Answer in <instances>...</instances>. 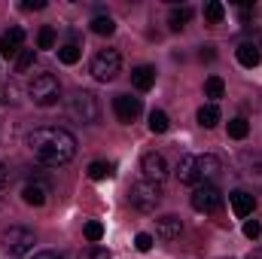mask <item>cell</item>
<instances>
[{
    "mask_svg": "<svg viewBox=\"0 0 262 259\" xmlns=\"http://www.w3.org/2000/svg\"><path fill=\"white\" fill-rule=\"evenodd\" d=\"M6 183H9V168H6V165L0 162V189H3Z\"/></svg>",
    "mask_w": 262,
    "mask_h": 259,
    "instance_id": "e575fe53",
    "label": "cell"
},
{
    "mask_svg": "<svg viewBox=\"0 0 262 259\" xmlns=\"http://www.w3.org/2000/svg\"><path fill=\"white\" fill-rule=\"evenodd\" d=\"M34 244H37V238H34V232L25 229V226H9V229L0 235V250L12 259L28 256V253L34 250Z\"/></svg>",
    "mask_w": 262,
    "mask_h": 259,
    "instance_id": "7a4b0ae2",
    "label": "cell"
},
{
    "mask_svg": "<svg viewBox=\"0 0 262 259\" xmlns=\"http://www.w3.org/2000/svg\"><path fill=\"white\" fill-rule=\"evenodd\" d=\"M34 259H64L61 253H55V250H43V253H37Z\"/></svg>",
    "mask_w": 262,
    "mask_h": 259,
    "instance_id": "d590c367",
    "label": "cell"
},
{
    "mask_svg": "<svg viewBox=\"0 0 262 259\" xmlns=\"http://www.w3.org/2000/svg\"><path fill=\"white\" fill-rule=\"evenodd\" d=\"M70 113H73L79 122H85V125L98 122V101H95V95H92V92H76V95L70 98Z\"/></svg>",
    "mask_w": 262,
    "mask_h": 259,
    "instance_id": "52a82bcc",
    "label": "cell"
},
{
    "mask_svg": "<svg viewBox=\"0 0 262 259\" xmlns=\"http://www.w3.org/2000/svg\"><path fill=\"white\" fill-rule=\"evenodd\" d=\"M180 232H183V223H180V217H174V213H165L162 220H156V235H159L162 241H174V238H180Z\"/></svg>",
    "mask_w": 262,
    "mask_h": 259,
    "instance_id": "7c38bea8",
    "label": "cell"
},
{
    "mask_svg": "<svg viewBox=\"0 0 262 259\" xmlns=\"http://www.w3.org/2000/svg\"><path fill=\"white\" fill-rule=\"evenodd\" d=\"M250 259H262V253H253V256H250Z\"/></svg>",
    "mask_w": 262,
    "mask_h": 259,
    "instance_id": "8d00e7d4",
    "label": "cell"
},
{
    "mask_svg": "<svg viewBox=\"0 0 262 259\" xmlns=\"http://www.w3.org/2000/svg\"><path fill=\"white\" fill-rule=\"evenodd\" d=\"M229 201H232V210H235V217H250L253 213V207H256V198L250 192H244V189H235V192L229 195Z\"/></svg>",
    "mask_w": 262,
    "mask_h": 259,
    "instance_id": "9a60e30c",
    "label": "cell"
},
{
    "mask_svg": "<svg viewBox=\"0 0 262 259\" xmlns=\"http://www.w3.org/2000/svg\"><path fill=\"white\" fill-rule=\"evenodd\" d=\"M21 198H25V204H31V207H43V204H46V198H49V186H46V183H40V180L25 183Z\"/></svg>",
    "mask_w": 262,
    "mask_h": 259,
    "instance_id": "5bb4252c",
    "label": "cell"
},
{
    "mask_svg": "<svg viewBox=\"0 0 262 259\" xmlns=\"http://www.w3.org/2000/svg\"><path fill=\"white\" fill-rule=\"evenodd\" d=\"M247 134H250L247 119H241V116H238V119H232V122H229V137H232V140H244Z\"/></svg>",
    "mask_w": 262,
    "mask_h": 259,
    "instance_id": "484cf974",
    "label": "cell"
},
{
    "mask_svg": "<svg viewBox=\"0 0 262 259\" xmlns=\"http://www.w3.org/2000/svg\"><path fill=\"white\" fill-rule=\"evenodd\" d=\"M89 177H92V180L113 177V162H92V165H89Z\"/></svg>",
    "mask_w": 262,
    "mask_h": 259,
    "instance_id": "603a6c76",
    "label": "cell"
},
{
    "mask_svg": "<svg viewBox=\"0 0 262 259\" xmlns=\"http://www.w3.org/2000/svg\"><path fill=\"white\" fill-rule=\"evenodd\" d=\"M168 125H171V122H168V116H165L162 110H152V113H149V131H152V134H165Z\"/></svg>",
    "mask_w": 262,
    "mask_h": 259,
    "instance_id": "d4e9b609",
    "label": "cell"
},
{
    "mask_svg": "<svg viewBox=\"0 0 262 259\" xmlns=\"http://www.w3.org/2000/svg\"><path fill=\"white\" fill-rule=\"evenodd\" d=\"M226 18V6L220 3V0H210L207 6H204V21H210V25H220Z\"/></svg>",
    "mask_w": 262,
    "mask_h": 259,
    "instance_id": "44dd1931",
    "label": "cell"
},
{
    "mask_svg": "<svg viewBox=\"0 0 262 259\" xmlns=\"http://www.w3.org/2000/svg\"><path fill=\"white\" fill-rule=\"evenodd\" d=\"M28 149L34 153V159L40 165H49V168H61L67 165L73 156H76V137L64 128H34L28 134Z\"/></svg>",
    "mask_w": 262,
    "mask_h": 259,
    "instance_id": "6da1fadb",
    "label": "cell"
},
{
    "mask_svg": "<svg viewBox=\"0 0 262 259\" xmlns=\"http://www.w3.org/2000/svg\"><path fill=\"white\" fill-rule=\"evenodd\" d=\"M85 238H89L92 244H98V241L104 238V226H101L98 220H92V223H85Z\"/></svg>",
    "mask_w": 262,
    "mask_h": 259,
    "instance_id": "f1b7e54d",
    "label": "cell"
},
{
    "mask_svg": "<svg viewBox=\"0 0 262 259\" xmlns=\"http://www.w3.org/2000/svg\"><path fill=\"white\" fill-rule=\"evenodd\" d=\"M189 18H192V6H171V12H168L171 31H183L189 25Z\"/></svg>",
    "mask_w": 262,
    "mask_h": 259,
    "instance_id": "e0dca14e",
    "label": "cell"
},
{
    "mask_svg": "<svg viewBox=\"0 0 262 259\" xmlns=\"http://www.w3.org/2000/svg\"><path fill=\"white\" fill-rule=\"evenodd\" d=\"M198 55H201V61H213V58H216L213 46H201V52H198Z\"/></svg>",
    "mask_w": 262,
    "mask_h": 259,
    "instance_id": "d6a6232c",
    "label": "cell"
},
{
    "mask_svg": "<svg viewBox=\"0 0 262 259\" xmlns=\"http://www.w3.org/2000/svg\"><path fill=\"white\" fill-rule=\"evenodd\" d=\"M28 95H31V101L37 107H55L58 98H61V85H58V79L52 73H37L31 79V85H28Z\"/></svg>",
    "mask_w": 262,
    "mask_h": 259,
    "instance_id": "3957f363",
    "label": "cell"
},
{
    "mask_svg": "<svg viewBox=\"0 0 262 259\" xmlns=\"http://www.w3.org/2000/svg\"><path fill=\"white\" fill-rule=\"evenodd\" d=\"M34 61H37V52H34V49H21L18 58H15V70H18V73H28V70L34 67Z\"/></svg>",
    "mask_w": 262,
    "mask_h": 259,
    "instance_id": "cb8c5ba5",
    "label": "cell"
},
{
    "mask_svg": "<svg viewBox=\"0 0 262 259\" xmlns=\"http://www.w3.org/2000/svg\"><path fill=\"white\" fill-rule=\"evenodd\" d=\"M189 201H192V210H198V213H216L220 204H223V195L213 183H201V186L192 189Z\"/></svg>",
    "mask_w": 262,
    "mask_h": 259,
    "instance_id": "8992f818",
    "label": "cell"
},
{
    "mask_svg": "<svg viewBox=\"0 0 262 259\" xmlns=\"http://www.w3.org/2000/svg\"><path fill=\"white\" fill-rule=\"evenodd\" d=\"M220 122V107L216 104H204L201 110H198V125L201 128H213Z\"/></svg>",
    "mask_w": 262,
    "mask_h": 259,
    "instance_id": "d6986e66",
    "label": "cell"
},
{
    "mask_svg": "<svg viewBox=\"0 0 262 259\" xmlns=\"http://www.w3.org/2000/svg\"><path fill=\"white\" fill-rule=\"evenodd\" d=\"M92 31H95L98 37H110V34L116 31V21H113L110 15H98V18L92 21Z\"/></svg>",
    "mask_w": 262,
    "mask_h": 259,
    "instance_id": "7402d4cb",
    "label": "cell"
},
{
    "mask_svg": "<svg viewBox=\"0 0 262 259\" xmlns=\"http://www.w3.org/2000/svg\"><path fill=\"white\" fill-rule=\"evenodd\" d=\"M21 43H25V31L21 28H9L6 34H0V55L3 58H18Z\"/></svg>",
    "mask_w": 262,
    "mask_h": 259,
    "instance_id": "8fae6325",
    "label": "cell"
},
{
    "mask_svg": "<svg viewBox=\"0 0 262 259\" xmlns=\"http://www.w3.org/2000/svg\"><path fill=\"white\" fill-rule=\"evenodd\" d=\"M58 61H61V64H76V61H79V46H73V43L61 46V49H58Z\"/></svg>",
    "mask_w": 262,
    "mask_h": 259,
    "instance_id": "83f0119b",
    "label": "cell"
},
{
    "mask_svg": "<svg viewBox=\"0 0 262 259\" xmlns=\"http://www.w3.org/2000/svg\"><path fill=\"white\" fill-rule=\"evenodd\" d=\"M131 204L140 210V213H149V210H156L159 207V201H162V186L159 183H149V180H137L134 186H131Z\"/></svg>",
    "mask_w": 262,
    "mask_h": 259,
    "instance_id": "5b68a950",
    "label": "cell"
},
{
    "mask_svg": "<svg viewBox=\"0 0 262 259\" xmlns=\"http://www.w3.org/2000/svg\"><path fill=\"white\" fill-rule=\"evenodd\" d=\"M223 92H226L223 79H220V76H207V82H204V98H210V104H216V101L223 98Z\"/></svg>",
    "mask_w": 262,
    "mask_h": 259,
    "instance_id": "ffe728a7",
    "label": "cell"
},
{
    "mask_svg": "<svg viewBox=\"0 0 262 259\" xmlns=\"http://www.w3.org/2000/svg\"><path fill=\"white\" fill-rule=\"evenodd\" d=\"M235 55H238V61H241L244 67H256V64L262 61V52H259V46H253V43H241Z\"/></svg>",
    "mask_w": 262,
    "mask_h": 259,
    "instance_id": "ac0fdd59",
    "label": "cell"
},
{
    "mask_svg": "<svg viewBox=\"0 0 262 259\" xmlns=\"http://www.w3.org/2000/svg\"><path fill=\"white\" fill-rule=\"evenodd\" d=\"M244 235H247L250 241H256V238L262 235V223L259 220H247V223H244Z\"/></svg>",
    "mask_w": 262,
    "mask_h": 259,
    "instance_id": "f546056e",
    "label": "cell"
},
{
    "mask_svg": "<svg viewBox=\"0 0 262 259\" xmlns=\"http://www.w3.org/2000/svg\"><path fill=\"white\" fill-rule=\"evenodd\" d=\"M195 159H198V177H201V183H210L223 171V162L213 153H204V156H195Z\"/></svg>",
    "mask_w": 262,
    "mask_h": 259,
    "instance_id": "4fadbf2b",
    "label": "cell"
},
{
    "mask_svg": "<svg viewBox=\"0 0 262 259\" xmlns=\"http://www.w3.org/2000/svg\"><path fill=\"white\" fill-rule=\"evenodd\" d=\"M152 82H156V67L149 64H140L131 70V85L137 89V92H149L152 89Z\"/></svg>",
    "mask_w": 262,
    "mask_h": 259,
    "instance_id": "2e32d148",
    "label": "cell"
},
{
    "mask_svg": "<svg viewBox=\"0 0 262 259\" xmlns=\"http://www.w3.org/2000/svg\"><path fill=\"white\" fill-rule=\"evenodd\" d=\"M92 76L98 82H113L119 73H122V55L116 49H101L95 58H92Z\"/></svg>",
    "mask_w": 262,
    "mask_h": 259,
    "instance_id": "277c9868",
    "label": "cell"
},
{
    "mask_svg": "<svg viewBox=\"0 0 262 259\" xmlns=\"http://www.w3.org/2000/svg\"><path fill=\"white\" fill-rule=\"evenodd\" d=\"M140 110H143L140 98H131V95H116L113 98V113H116L119 122H134L140 116Z\"/></svg>",
    "mask_w": 262,
    "mask_h": 259,
    "instance_id": "9c48e42d",
    "label": "cell"
},
{
    "mask_svg": "<svg viewBox=\"0 0 262 259\" xmlns=\"http://www.w3.org/2000/svg\"><path fill=\"white\" fill-rule=\"evenodd\" d=\"M21 9H46V3H43V0H25Z\"/></svg>",
    "mask_w": 262,
    "mask_h": 259,
    "instance_id": "836d02e7",
    "label": "cell"
},
{
    "mask_svg": "<svg viewBox=\"0 0 262 259\" xmlns=\"http://www.w3.org/2000/svg\"><path fill=\"white\" fill-rule=\"evenodd\" d=\"M140 171H143V180L162 186L165 177H168V162H165L162 153H143V159H140Z\"/></svg>",
    "mask_w": 262,
    "mask_h": 259,
    "instance_id": "ba28073f",
    "label": "cell"
},
{
    "mask_svg": "<svg viewBox=\"0 0 262 259\" xmlns=\"http://www.w3.org/2000/svg\"><path fill=\"white\" fill-rule=\"evenodd\" d=\"M55 46V28H40V34H37V49H52Z\"/></svg>",
    "mask_w": 262,
    "mask_h": 259,
    "instance_id": "4316f807",
    "label": "cell"
},
{
    "mask_svg": "<svg viewBox=\"0 0 262 259\" xmlns=\"http://www.w3.org/2000/svg\"><path fill=\"white\" fill-rule=\"evenodd\" d=\"M79 259H113L104 247H85L82 253H79Z\"/></svg>",
    "mask_w": 262,
    "mask_h": 259,
    "instance_id": "4dcf8cb0",
    "label": "cell"
},
{
    "mask_svg": "<svg viewBox=\"0 0 262 259\" xmlns=\"http://www.w3.org/2000/svg\"><path fill=\"white\" fill-rule=\"evenodd\" d=\"M134 247H137L140 253H146V250H152V235H146V232H140V235L134 238Z\"/></svg>",
    "mask_w": 262,
    "mask_h": 259,
    "instance_id": "1f68e13d",
    "label": "cell"
},
{
    "mask_svg": "<svg viewBox=\"0 0 262 259\" xmlns=\"http://www.w3.org/2000/svg\"><path fill=\"white\" fill-rule=\"evenodd\" d=\"M174 174H177V180H180L183 186H201V177H198V159H195V156H180V162H177Z\"/></svg>",
    "mask_w": 262,
    "mask_h": 259,
    "instance_id": "30bf717a",
    "label": "cell"
}]
</instances>
